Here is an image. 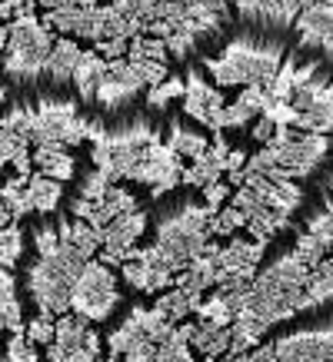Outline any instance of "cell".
I'll use <instances>...</instances> for the list:
<instances>
[{
	"label": "cell",
	"instance_id": "cell-1",
	"mask_svg": "<svg viewBox=\"0 0 333 362\" xmlns=\"http://www.w3.org/2000/svg\"><path fill=\"white\" fill-rule=\"evenodd\" d=\"M90 123L74 100H37V107L11 103L4 113V130L23 133L33 146H80L90 140Z\"/></svg>",
	"mask_w": 333,
	"mask_h": 362
},
{
	"label": "cell",
	"instance_id": "cell-2",
	"mask_svg": "<svg viewBox=\"0 0 333 362\" xmlns=\"http://www.w3.org/2000/svg\"><path fill=\"white\" fill-rule=\"evenodd\" d=\"M287 50L280 40L237 37L223 47L220 57H207L203 66L217 87H266L280 74Z\"/></svg>",
	"mask_w": 333,
	"mask_h": 362
},
{
	"label": "cell",
	"instance_id": "cell-3",
	"mask_svg": "<svg viewBox=\"0 0 333 362\" xmlns=\"http://www.w3.org/2000/svg\"><path fill=\"white\" fill-rule=\"evenodd\" d=\"M84 266H87V259L67 243H60V250L54 256H37L23 269V286H27V296L37 306V313H47V316L70 313L74 309V286H77Z\"/></svg>",
	"mask_w": 333,
	"mask_h": 362
},
{
	"label": "cell",
	"instance_id": "cell-4",
	"mask_svg": "<svg viewBox=\"0 0 333 362\" xmlns=\"http://www.w3.org/2000/svg\"><path fill=\"white\" fill-rule=\"evenodd\" d=\"M0 40H4V74L11 87H30L47 77V60L54 54L57 37L40 17L27 13L4 23Z\"/></svg>",
	"mask_w": 333,
	"mask_h": 362
},
{
	"label": "cell",
	"instance_id": "cell-5",
	"mask_svg": "<svg viewBox=\"0 0 333 362\" xmlns=\"http://www.w3.org/2000/svg\"><path fill=\"white\" fill-rule=\"evenodd\" d=\"M160 140V130L150 127L147 120H133L127 127H103V123H90V160L100 173H107L111 183L130 180L137 163L147 156V150Z\"/></svg>",
	"mask_w": 333,
	"mask_h": 362
},
{
	"label": "cell",
	"instance_id": "cell-6",
	"mask_svg": "<svg viewBox=\"0 0 333 362\" xmlns=\"http://www.w3.org/2000/svg\"><path fill=\"white\" fill-rule=\"evenodd\" d=\"M210 220L213 209L207 203H197V199H187L174 206L170 213H164L157 220V246L166 252V259L174 269H187L197 256H203L207 243H210Z\"/></svg>",
	"mask_w": 333,
	"mask_h": 362
},
{
	"label": "cell",
	"instance_id": "cell-7",
	"mask_svg": "<svg viewBox=\"0 0 333 362\" xmlns=\"http://www.w3.org/2000/svg\"><path fill=\"white\" fill-rule=\"evenodd\" d=\"M330 153V136L327 133H307L280 127L277 136L264 143L260 153H250L247 173H266L270 166H280L287 180H307V176L323 163V156Z\"/></svg>",
	"mask_w": 333,
	"mask_h": 362
},
{
	"label": "cell",
	"instance_id": "cell-8",
	"mask_svg": "<svg viewBox=\"0 0 333 362\" xmlns=\"http://www.w3.org/2000/svg\"><path fill=\"white\" fill-rule=\"evenodd\" d=\"M120 303L123 296L117 289L113 266L100 263V259H87L77 286H74V313L90 319V322H103V319L113 316V309Z\"/></svg>",
	"mask_w": 333,
	"mask_h": 362
},
{
	"label": "cell",
	"instance_id": "cell-9",
	"mask_svg": "<svg viewBox=\"0 0 333 362\" xmlns=\"http://www.w3.org/2000/svg\"><path fill=\"white\" fill-rule=\"evenodd\" d=\"M293 110H297V130L307 133H333V80L313 77L303 87L293 90Z\"/></svg>",
	"mask_w": 333,
	"mask_h": 362
},
{
	"label": "cell",
	"instance_id": "cell-10",
	"mask_svg": "<svg viewBox=\"0 0 333 362\" xmlns=\"http://www.w3.org/2000/svg\"><path fill=\"white\" fill-rule=\"evenodd\" d=\"M184 160H180L170 146H166L164 140H157L150 150H147V156L137 163V170H133V183H147L150 187V197L160 199L164 193H170L174 187H180L184 183Z\"/></svg>",
	"mask_w": 333,
	"mask_h": 362
},
{
	"label": "cell",
	"instance_id": "cell-11",
	"mask_svg": "<svg viewBox=\"0 0 333 362\" xmlns=\"http://www.w3.org/2000/svg\"><path fill=\"white\" fill-rule=\"evenodd\" d=\"M147 233V213L144 209H130L103 230V250H100V263L107 266H123L130 259V252L137 250L140 236Z\"/></svg>",
	"mask_w": 333,
	"mask_h": 362
},
{
	"label": "cell",
	"instance_id": "cell-12",
	"mask_svg": "<svg viewBox=\"0 0 333 362\" xmlns=\"http://www.w3.org/2000/svg\"><path fill=\"white\" fill-rule=\"evenodd\" d=\"M273 346H277V362H333V322L290 332Z\"/></svg>",
	"mask_w": 333,
	"mask_h": 362
},
{
	"label": "cell",
	"instance_id": "cell-13",
	"mask_svg": "<svg viewBox=\"0 0 333 362\" xmlns=\"http://www.w3.org/2000/svg\"><path fill=\"white\" fill-rule=\"evenodd\" d=\"M293 33L303 50H313L333 64V0L307 7L293 23Z\"/></svg>",
	"mask_w": 333,
	"mask_h": 362
},
{
	"label": "cell",
	"instance_id": "cell-14",
	"mask_svg": "<svg viewBox=\"0 0 333 362\" xmlns=\"http://www.w3.org/2000/svg\"><path fill=\"white\" fill-rule=\"evenodd\" d=\"M144 87H147V80L130 64V57L111 60V74H107V80H103V87L97 93V107H103V110H123L127 103L137 100V93Z\"/></svg>",
	"mask_w": 333,
	"mask_h": 362
},
{
	"label": "cell",
	"instance_id": "cell-15",
	"mask_svg": "<svg viewBox=\"0 0 333 362\" xmlns=\"http://www.w3.org/2000/svg\"><path fill=\"white\" fill-rule=\"evenodd\" d=\"M227 107V100L217 87H210L207 80L200 77L197 70H190L187 74V97H184V113H187L190 120H197L200 127H207V130H220V113Z\"/></svg>",
	"mask_w": 333,
	"mask_h": 362
},
{
	"label": "cell",
	"instance_id": "cell-16",
	"mask_svg": "<svg viewBox=\"0 0 333 362\" xmlns=\"http://www.w3.org/2000/svg\"><path fill=\"white\" fill-rule=\"evenodd\" d=\"M230 143L223 140V130L213 133V143L210 150L200 156V160H193V163L184 170V183L187 187H210V183H220V176L227 173V160H230Z\"/></svg>",
	"mask_w": 333,
	"mask_h": 362
},
{
	"label": "cell",
	"instance_id": "cell-17",
	"mask_svg": "<svg viewBox=\"0 0 333 362\" xmlns=\"http://www.w3.org/2000/svg\"><path fill=\"white\" fill-rule=\"evenodd\" d=\"M317 77V64H297V57H287L283 66H280V74L270 83H266V103L270 100H277V103H290L293 97V90L303 87L307 80Z\"/></svg>",
	"mask_w": 333,
	"mask_h": 362
},
{
	"label": "cell",
	"instance_id": "cell-18",
	"mask_svg": "<svg viewBox=\"0 0 333 362\" xmlns=\"http://www.w3.org/2000/svg\"><path fill=\"white\" fill-rule=\"evenodd\" d=\"M266 107V90L264 87H244V93L227 103L220 113V130H237V127H247L250 120L264 117Z\"/></svg>",
	"mask_w": 333,
	"mask_h": 362
},
{
	"label": "cell",
	"instance_id": "cell-19",
	"mask_svg": "<svg viewBox=\"0 0 333 362\" xmlns=\"http://www.w3.org/2000/svg\"><path fill=\"white\" fill-rule=\"evenodd\" d=\"M80 60H84V50L74 37H57L54 54L47 60V80L54 87H64V83H74V74H77Z\"/></svg>",
	"mask_w": 333,
	"mask_h": 362
},
{
	"label": "cell",
	"instance_id": "cell-20",
	"mask_svg": "<svg viewBox=\"0 0 333 362\" xmlns=\"http://www.w3.org/2000/svg\"><path fill=\"white\" fill-rule=\"evenodd\" d=\"M111 74V60H103L97 50H84L77 74H74V87L80 93V103H97V93L103 87V80Z\"/></svg>",
	"mask_w": 333,
	"mask_h": 362
},
{
	"label": "cell",
	"instance_id": "cell-21",
	"mask_svg": "<svg viewBox=\"0 0 333 362\" xmlns=\"http://www.w3.org/2000/svg\"><path fill=\"white\" fill-rule=\"evenodd\" d=\"M217 283H220V263H217V256H207V252L197 256L187 269L177 273L180 289H187L190 296H200V299H203L207 289H217Z\"/></svg>",
	"mask_w": 333,
	"mask_h": 362
},
{
	"label": "cell",
	"instance_id": "cell-22",
	"mask_svg": "<svg viewBox=\"0 0 333 362\" xmlns=\"http://www.w3.org/2000/svg\"><path fill=\"white\" fill-rule=\"evenodd\" d=\"M57 230H60V240H64L67 246H74L84 259H94V256L103 250V230H97V226L87 220H60Z\"/></svg>",
	"mask_w": 333,
	"mask_h": 362
},
{
	"label": "cell",
	"instance_id": "cell-23",
	"mask_svg": "<svg viewBox=\"0 0 333 362\" xmlns=\"http://www.w3.org/2000/svg\"><path fill=\"white\" fill-rule=\"evenodd\" d=\"M130 209H137V197H133L127 187H120V183H113L111 189H107V197L103 199H94V213H90V220L97 230H107L117 216H123V213H130Z\"/></svg>",
	"mask_w": 333,
	"mask_h": 362
},
{
	"label": "cell",
	"instance_id": "cell-24",
	"mask_svg": "<svg viewBox=\"0 0 333 362\" xmlns=\"http://www.w3.org/2000/svg\"><path fill=\"white\" fill-rule=\"evenodd\" d=\"M33 166H37V173L50 176V180H74L77 173V160L70 156L67 146H33Z\"/></svg>",
	"mask_w": 333,
	"mask_h": 362
},
{
	"label": "cell",
	"instance_id": "cell-25",
	"mask_svg": "<svg viewBox=\"0 0 333 362\" xmlns=\"http://www.w3.org/2000/svg\"><path fill=\"white\" fill-rule=\"evenodd\" d=\"M27 183H30V176H21V173H13L7 183H4V209H0V223L4 226H11V223L23 220L27 213H33L30 206V197H27Z\"/></svg>",
	"mask_w": 333,
	"mask_h": 362
},
{
	"label": "cell",
	"instance_id": "cell-26",
	"mask_svg": "<svg viewBox=\"0 0 333 362\" xmlns=\"http://www.w3.org/2000/svg\"><path fill=\"white\" fill-rule=\"evenodd\" d=\"M190 346L203 356V359H223L230 356V346H233V332L230 326H210V322H197V332Z\"/></svg>",
	"mask_w": 333,
	"mask_h": 362
},
{
	"label": "cell",
	"instance_id": "cell-27",
	"mask_svg": "<svg viewBox=\"0 0 333 362\" xmlns=\"http://www.w3.org/2000/svg\"><path fill=\"white\" fill-rule=\"evenodd\" d=\"M27 197H30L33 213L50 216V213H57L60 199H64V183H60V180H50V176H44V173H33L30 183H27Z\"/></svg>",
	"mask_w": 333,
	"mask_h": 362
},
{
	"label": "cell",
	"instance_id": "cell-28",
	"mask_svg": "<svg viewBox=\"0 0 333 362\" xmlns=\"http://www.w3.org/2000/svg\"><path fill=\"white\" fill-rule=\"evenodd\" d=\"M166 146H170L180 160H200V156L210 150V143H207L203 133L187 130L180 120H174L170 127H166Z\"/></svg>",
	"mask_w": 333,
	"mask_h": 362
},
{
	"label": "cell",
	"instance_id": "cell-29",
	"mask_svg": "<svg viewBox=\"0 0 333 362\" xmlns=\"http://www.w3.org/2000/svg\"><path fill=\"white\" fill-rule=\"evenodd\" d=\"M0 299H4V326H7V332H11V336L27 332V326H23L21 296H17V279H13V269H4V273H0Z\"/></svg>",
	"mask_w": 333,
	"mask_h": 362
},
{
	"label": "cell",
	"instance_id": "cell-30",
	"mask_svg": "<svg viewBox=\"0 0 333 362\" xmlns=\"http://www.w3.org/2000/svg\"><path fill=\"white\" fill-rule=\"evenodd\" d=\"M293 223V216L290 213H283V209H273V206H264L256 216H250V223H247V233H250V240H260V243H270L277 233H283Z\"/></svg>",
	"mask_w": 333,
	"mask_h": 362
},
{
	"label": "cell",
	"instance_id": "cell-31",
	"mask_svg": "<svg viewBox=\"0 0 333 362\" xmlns=\"http://www.w3.org/2000/svg\"><path fill=\"white\" fill-rule=\"evenodd\" d=\"M203 303L200 296H190L187 289H180V286H174V289H166V293H160L157 296V309L160 313H166V316L174 319V322H187V316H193L197 313V306Z\"/></svg>",
	"mask_w": 333,
	"mask_h": 362
},
{
	"label": "cell",
	"instance_id": "cell-32",
	"mask_svg": "<svg viewBox=\"0 0 333 362\" xmlns=\"http://www.w3.org/2000/svg\"><path fill=\"white\" fill-rule=\"evenodd\" d=\"M193 319H197V322H210V326H233V322H237V309H233V303L227 299V293L213 289V296H207L197 306Z\"/></svg>",
	"mask_w": 333,
	"mask_h": 362
},
{
	"label": "cell",
	"instance_id": "cell-33",
	"mask_svg": "<svg viewBox=\"0 0 333 362\" xmlns=\"http://www.w3.org/2000/svg\"><path fill=\"white\" fill-rule=\"evenodd\" d=\"M177 97H180V100L187 97V80L174 77V74H170L164 83H157V87H147V107H150V110H160V113H164L166 103H170V100H177Z\"/></svg>",
	"mask_w": 333,
	"mask_h": 362
},
{
	"label": "cell",
	"instance_id": "cell-34",
	"mask_svg": "<svg viewBox=\"0 0 333 362\" xmlns=\"http://www.w3.org/2000/svg\"><path fill=\"white\" fill-rule=\"evenodd\" d=\"M23 250H27V236L21 233V226L17 223L4 226V233H0V259H4V269H17Z\"/></svg>",
	"mask_w": 333,
	"mask_h": 362
},
{
	"label": "cell",
	"instance_id": "cell-35",
	"mask_svg": "<svg viewBox=\"0 0 333 362\" xmlns=\"http://www.w3.org/2000/svg\"><path fill=\"white\" fill-rule=\"evenodd\" d=\"M127 57H147V60H160V64H166V60H170V50H166V40L150 37V33H140V37H133L130 40V54Z\"/></svg>",
	"mask_w": 333,
	"mask_h": 362
},
{
	"label": "cell",
	"instance_id": "cell-36",
	"mask_svg": "<svg viewBox=\"0 0 333 362\" xmlns=\"http://www.w3.org/2000/svg\"><path fill=\"white\" fill-rule=\"evenodd\" d=\"M237 230H247V216L233 206V203H230V206H223L220 213H213L210 236H233Z\"/></svg>",
	"mask_w": 333,
	"mask_h": 362
},
{
	"label": "cell",
	"instance_id": "cell-37",
	"mask_svg": "<svg viewBox=\"0 0 333 362\" xmlns=\"http://www.w3.org/2000/svg\"><path fill=\"white\" fill-rule=\"evenodd\" d=\"M27 339L37 342V346H50V342L57 339V316L37 313V316L27 322Z\"/></svg>",
	"mask_w": 333,
	"mask_h": 362
},
{
	"label": "cell",
	"instance_id": "cell-38",
	"mask_svg": "<svg viewBox=\"0 0 333 362\" xmlns=\"http://www.w3.org/2000/svg\"><path fill=\"white\" fill-rule=\"evenodd\" d=\"M111 187H113V183L107 180V173H100L97 166H94V170H90V173H84V180H80L77 197H84V199H103Z\"/></svg>",
	"mask_w": 333,
	"mask_h": 362
},
{
	"label": "cell",
	"instance_id": "cell-39",
	"mask_svg": "<svg viewBox=\"0 0 333 362\" xmlns=\"http://www.w3.org/2000/svg\"><path fill=\"white\" fill-rule=\"evenodd\" d=\"M7 362H40L37 356V342L27 339V332H17L7 342Z\"/></svg>",
	"mask_w": 333,
	"mask_h": 362
},
{
	"label": "cell",
	"instance_id": "cell-40",
	"mask_svg": "<svg viewBox=\"0 0 333 362\" xmlns=\"http://www.w3.org/2000/svg\"><path fill=\"white\" fill-rule=\"evenodd\" d=\"M60 243H64L60 240V230L50 226V223L33 230V250H37V256H54V252L60 250Z\"/></svg>",
	"mask_w": 333,
	"mask_h": 362
},
{
	"label": "cell",
	"instance_id": "cell-41",
	"mask_svg": "<svg viewBox=\"0 0 333 362\" xmlns=\"http://www.w3.org/2000/svg\"><path fill=\"white\" fill-rule=\"evenodd\" d=\"M94 50H97L103 60H120V57L130 54V40H120V37H107V40L94 44Z\"/></svg>",
	"mask_w": 333,
	"mask_h": 362
},
{
	"label": "cell",
	"instance_id": "cell-42",
	"mask_svg": "<svg viewBox=\"0 0 333 362\" xmlns=\"http://www.w3.org/2000/svg\"><path fill=\"white\" fill-rule=\"evenodd\" d=\"M230 362H277V346L273 342H260L250 352H240V356H230Z\"/></svg>",
	"mask_w": 333,
	"mask_h": 362
},
{
	"label": "cell",
	"instance_id": "cell-43",
	"mask_svg": "<svg viewBox=\"0 0 333 362\" xmlns=\"http://www.w3.org/2000/svg\"><path fill=\"white\" fill-rule=\"evenodd\" d=\"M313 4H323V0H280V11H283V23H287V30H293L297 17L307 11V7H313Z\"/></svg>",
	"mask_w": 333,
	"mask_h": 362
},
{
	"label": "cell",
	"instance_id": "cell-44",
	"mask_svg": "<svg viewBox=\"0 0 333 362\" xmlns=\"http://www.w3.org/2000/svg\"><path fill=\"white\" fill-rule=\"evenodd\" d=\"M230 187L233 183H210V187H203V203H207V206L210 209H220L223 203H227V199H230Z\"/></svg>",
	"mask_w": 333,
	"mask_h": 362
},
{
	"label": "cell",
	"instance_id": "cell-45",
	"mask_svg": "<svg viewBox=\"0 0 333 362\" xmlns=\"http://www.w3.org/2000/svg\"><path fill=\"white\" fill-rule=\"evenodd\" d=\"M277 123L273 120H266V117H256V123H254V130H250V136H254L256 143H270L273 136H277Z\"/></svg>",
	"mask_w": 333,
	"mask_h": 362
},
{
	"label": "cell",
	"instance_id": "cell-46",
	"mask_svg": "<svg viewBox=\"0 0 333 362\" xmlns=\"http://www.w3.org/2000/svg\"><path fill=\"white\" fill-rule=\"evenodd\" d=\"M60 4H64V0H40V7H44V11H57Z\"/></svg>",
	"mask_w": 333,
	"mask_h": 362
},
{
	"label": "cell",
	"instance_id": "cell-47",
	"mask_svg": "<svg viewBox=\"0 0 333 362\" xmlns=\"http://www.w3.org/2000/svg\"><path fill=\"white\" fill-rule=\"evenodd\" d=\"M203 362H230V356H223V359H203Z\"/></svg>",
	"mask_w": 333,
	"mask_h": 362
},
{
	"label": "cell",
	"instance_id": "cell-48",
	"mask_svg": "<svg viewBox=\"0 0 333 362\" xmlns=\"http://www.w3.org/2000/svg\"><path fill=\"white\" fill-rule=\"evenodd\" d=\"M327 193H333V180H330V187H327Z\"/></svg>",
	"mask_w": 333,
	"mask_h": 362
}]
</instances>
